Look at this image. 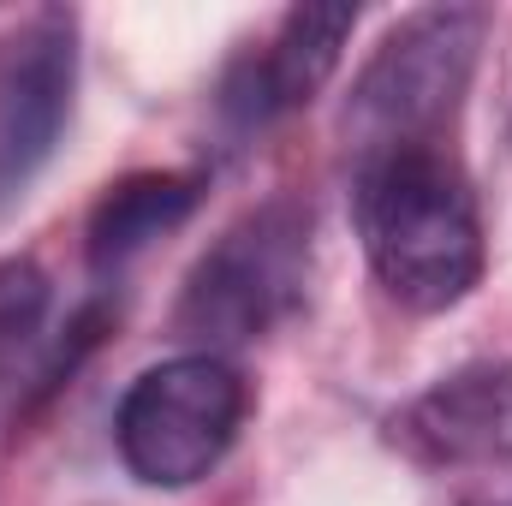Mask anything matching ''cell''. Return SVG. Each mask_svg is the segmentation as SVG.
<instances>
[{
	"instance_id": "6da1fadb",
	"label": "cell",
	"mask_w": 512,
	"mask_h": 506,
	"mask_svg": "<svg viewBox=\"0 0 512 506\" xmlns=\"http://www.w3.org/2000/svg\"><path fill=\"white\" fill-rule=\"evenodd\" d=\"M352 221L393 304L441 316L483 280V215L447 149H393L352 173Z\"/></svg>"
},
{
	"instance_id": "7a4b0ae2",
	"label": "cell",
	"mask_w": 512,
	"mask_h": 506,
	"mask_svg": "<svg viewBox=\"0 0 512 506\" xmlns=\"http://www.w3.org/2000/svg\"><path fill=\"white\" fill-rule=\"evenodd\" d=\"M483 36V6H423L399 18L352 78V96L340 108V137L352 161L393 149H441V131L459 120L471 96Z\"/></svg>"
},
{
	"instance_id": "3957f363",
	"label": "cell",
	"mask_w": 512,
	"mask_h": 506,
	"mask_svg": "<svg viewBox=\"0 0 512 506\" xmlns=\"http://www.w3.org/2000/svg\"><path fill=\"white\" fill-rule=\"evenodd\" d=\"M310 239L316 227L298 197H268L245 209L185 274L173 328L215 358L274 334L298 316L310 292Z\"/></svg>"
},
{
	"instance_id": "277c9868",
	"label": "cell",
	"mask_w": 512,
	"mask_h": 506,
	"mask_svg": "<svg viewBox=\"0 0 512 506\" xmlns=\"http://www.w3.org/2000/svg\"><path fill=\"white\" fill-rule=\"evenodd\" d=\"M251 411L245 376L215 352H179L126 387L114 411V447L137 483L191 489L239 441Z\"/></svg>"
},
{
	"instance_id": "5b68a950",
	"label": "cell",
	"mask_w": 512,
	"mask_h": 506,
	"mask_svg": "<svg viewBox=\"0 0 512 506\" xmlns=\"http://www.w3.org/2000/svg\"><path fill=\"white\" fill-rule=\"evenodd\" d=\"M78 96V18L60 6L30 12L0 42V215L30 197L72 126Z\"/></svg>"
},
{
	"instance_id": "8992f818",
	"label": "cell",
	"mask_w": 512,
	"mask_h": 506,
	"mask_svg": "<svg viewBox=\"0 0 512 506\" xmlns=\"http://www.w3.org/2000/svg\"><path fill=\"white\" fill-rule=\"evenodd\" d=\"M358 24V6H292L280 30L227 66L215 90V120L227 137H256L274 120L298 114L340 66V48Z\"/></svg>"
},
{
	"instance_id": "52a82bcc",
	"label": "cell",
	"mask_w": 512,
	"mask_h": 506,
	"mask_svg": "<svg viewBox=\"0 0 512 506\" xmlns=\"http://www.w3.org/2000/svg\"><path fill=\"white\" fill-rule=\"evenodd\" d=\"M393 447L441 471H512V364H465L393 411Z\"/></svg>"
},
{
	"instance_id": "ba28073f",
	"label": "cell",
	"mask_w": 512,
	"mask_h": 506,
	"mask_svg": "<svg viewBox=\"0 0 512 506\" xmlns=\"http://www.w3.org/2000/svg\"><path fill=\"white\" fill-rule=\"evenodd\" d=\"M197 203H203V179L197 173H131L120 185H108V197L96 203L90 233H84L90 268L96 274H120L155 239L185 227L197 215Z\"/></svg>"
},
{
	"instance_id": "9c48e42d",
	"label": "cell",
	"mask_w": 512,
	"mask_h": 506,
	"mask_svg": "<svg viewBox=\"0 0 512 506\" xmlns=\"http://www.w3.org/2000/svg\"><path fill=\"white\" fill-rule=\"evenodd\" d=\"M48 304L54 280L42 274L36 256H6L0 262V399L24 381L30 358L48 340Z\"/></svg>"
}]
</instances>
